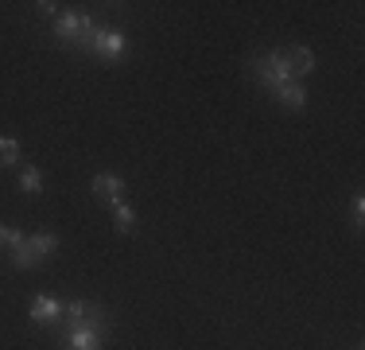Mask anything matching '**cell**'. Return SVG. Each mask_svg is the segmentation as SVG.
<instances>
[{"label":"cell","instance_id":"cell-1","mask_svg":"<svg viewBox=\"0 0 365 350\" xmlns=\"http://www.w3.org/2000/svg\"><path fill=\"white\" fill-rule=\"evenodd\" d=\"M98 31V20L86 12H63L55 20V39L63 47H74V51H90V39Z\"/></svg>","mask_w":365,"mask_h":350},{"label":"cell","instance_id":"cell-2","mask_svg":"<svg viewBox=\"0 0 365 350\" xmlns=\"http://www.w3.org/2000/svg\"><path fill=\"white\" fill-rule=\"evenodd\" d=\"M249 70H253V78L264 86L268 94H276L280 86L295 82V78H292V66H288V55H284V51H268V55L253 59V63H249Z\"/></svg>","mask_w":365,"mask_h":350},{"label":"cell","instance_id":"cell-3","mask_svg":"<svg viewBox=\"0 0 365 350\" xmlns=\"http://www.w3.org/2000/svg\"><path fill=\"white\" fill-rule=\"evenodd\" d=\"M58 249V238L51 230H39V234H28V238H24L20 245H16L12 249V269H36L39 261H47L51 253Z\"/></svg>","mask_w":365,"mask_h":350},{"label":"cell","instance_id":"cell-4","mask_svg":"<svg viewBox=\"0 0 365 350\" xmlns=\"http://www.w3.org/2000/svg\"><path fill=\"white\" fill-rule=\"evenodd\" d=\"M90 55H98L106 66H117L120 59L128 55V39H125V31H117V28H101V24H98V31H93V39H90Z\"/></svg>","mask_w":365,"mask_h":350},{"label":"cell","instance_id":"cell-5","mask_svg":"<svg viewBox=\"0 0 365 350\" xmlns=\"http://www.w3.org/2000/svg\"><path fill=\"white\" fill-rule=\"evenodd\" d=\"M63 319H66V327H109L106 311L90 300H71L63 308Z\"/></svg>","mask_w":365,"mask_h":350},{"label":"cell","instance_id":"cell-6","mask_svg":"<svg viewBox=\"0 0 365 350\" xmlns=\"http://www.w3.org/2000/svg\"><path fill=\"white\" fill-rule=\"evenodd\" d=\"M109 327H66L63 331V350H101L106 346Z\"/></svg>","mask_w":365,"mask_h":350},{"label":"cell","instance_id":"cell-7","mask_svg":"<svg viewBox=\"0 0 365 350\" xmlns=\"http://www.w3.org/2000/svg\"><path fill=\"white\" fill-rule=\"evenodd\" d=\"M28 319L36 323V327H55V323L63 319V304H58L55 296H36V300L28 304Z\"/></svg>","mask_w":365,"mask_h":350},{"label":"cell","instance_id":"cell-8","mask_svg":"<svg viewBox=\"0 0 365 350\" xmlns=\"http://www.w3.org/2000/svg\"><path fill=\"white\" fill-rule=\"evenodd\" d=\"M90 195L101 199V203H117V199H125V179H120V175H109V171H98L90 179Z\"/></svg>","mask_w":365,"mask_h":350},{"label":"cell","instance_id":"cell-9","mask_svg":"<svg viewBox=\"0 0 365 350\" xmlns=\"http://www.w3.org/2000/svg\"><path fill=\"white\" fill-rule=\"evenodd\" d=\"M284 55H288V66H292L295 82H303V78L315 70V51H311V47H288Z\"/></svg>","mask_w":365,"mask_h":350},{"label":"cell","instance_id":"cell-10","mask_svg":"<svg viewBox=\"0 0 365 350\" xmlns=\"http://www.w3.org/2000/svg\"><path fill=\"white\" fill-rule=\"evenodd\" d=\"M272 98L280 101L284 109H295V113H299L303 105H307V86H303V82H288V86H280Z\"/></svg>","mask_w":365,"mask_h":350},{"label":"cell","instance_id":"cell-11","mask_svg":"<svg viewBox=\"0 0 365 350\" xmlns=\"http://www.w3.org/2000/svg\"><path fill=\"white\" fill-rule=\"evenodd\" d=\"M109 210H113V226H117V234H133L136 230V214H133V206L125 203V199H117V203H109Z\"/></svg>","mask_w":365,"mask_h":350},{"label":"cell","instance_id":"cell-12","mask_svg":"<svg viewBox=\"0 0 365 350\" xmlns=\"http://www.w3.org/2000/svg\"><path fill=\"white\" fill-rule=\"evenodd\" d=\"M20 164V140L0 133V168H16Z\"/></svg>","mask_w":365,"mask_h":350},{"label":"cell","instance_id":"cell-13","mask_svg":"<svg viewBox=\"0 0 365 350\" xmlns=\"http://www.w3.org/2000/svg\"><path fill=\"white\" fill-rule=\"evenodd\" d=\"M20 191H28V195H43V171L36 164H28V168L20 171Z\"/></svg>","mask_w":365,"mask_h":350},{"label":"cell","instance_id":"cell-14","mask_svg":"<svg viewBox=\"0 0 365 350\" xmlns=\"http://www.w3.org/2000/svg\"><path fill=\"white\" fill-rule=\"evenodd\" d=\"M24 238H28L24 230H16V226H4V222H0V245H8V249H16V245H20Z\"/></svg>","mask_w":365,"mask_h":350},{"label":"cell","instance_id":"cell-15","mask_svg":"<svg viewBox=\"0 0 365 350\" xmlns=\"http://www.w3.org/2000/svg\"><path fill=\"white\" fill-rule=\"evenodd\" d=\"M354 226H358V230L365 226V195H361V191L354 195Z\"/></svg>","mask_w":365,"mask_h":350},{"label":"cell","instance_id":"cell-16","mask_svg":"<svg viewBox=\"0 0 365 350\" xmlns=\"http://www.w3.org/2000/svg\"><path fill=\"white\" fill-rule=\"evenodd\" d=\"M39 12H43V16H55V20H58V4H55V0H43Z\"/></svg>","mask_w":365,"mask_h":350},{"label":"cell","instance_id":"cell-17","mask_svg":"<svg viewBox=\"0 0 365 350\" xmlns=\"http://www.w3.org/2000/svg\"><path fill=\"white\" fill-rule=\"evenodd\" d=\"M354 350H365V346H354Z\"/></svg>","mask_w":365,"mask_h":350}]
</instances>
